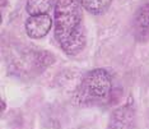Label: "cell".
Returning <instances> with one entry per match:
<instances>
[{
	"label": "cell",
	"mask_w": 149,
	"mask_h": 129,
	"mask_svg": "<svg viewBox=\"0 0 149 129\" xmlns=\"http://www.w3.org/2000/svg\"><path fill=\"white\" fill-rule=\"evenodd\" d=\"M55 37L66 55H78L86 46L83 5L79 0H56Z\"/></svg>",
	"instance_id": "6da1fadb"
},
{
	"label": "cell",
	"mask_w": 149,
	"mask_h": 129,
	"mask_svg": "<svg viewBox=\"0 0 149 129\" xmlns=\"http://www.w3.org/2000/svg\"><path fill=\"white\" fill-rule=\"evenodd\" d=\"M112 81L104 69H93L84 76L77 93L80 104H102L110 98Z\"/></svg>",
	"instance_id": "7a4b0ae2"
},
{
	"label": "cell",
	"mask_w": 149,
	"mask_h": 129,
	"mask_svg": "<svg viewBox=\"0 0 149 129\" xmlns=\"http://www.w3.org/2000/svg\"><path fill=\"white\" fill-rule=\"evenodd\" d=\"M133 31L138 41H147L149 39V1L139 4L134 13Z\"/></svg>",
	"instance_id": "3957f363"
},
{
	"label": "cell",
	"mask_w": 149,
	"mask_h": 129,
	"mask_svg": "<svg viewBox=\"0 0 149 129\" xmlns=\"http://www.w3.org/2000/svg\"><path fill=\"white\" fill-rule=\"evenodd\" d=\"M52 27V18L49 14L29 15L26 21V32L28 37L38 40L45 37Z\"/></svg>",
	"instance_id": "277c9868"
},
{
	"label": "cell",
	"mask_w": 149,
	"mask_h": 129,
	"mask_svg": "<svg viewBox=\"0 0 149 129\" xmlns=\"http://www.w3.org/2000/svg\"><path fill=\"white\" fill-rule=\"evenodd\" d=\"M134 111L129 105L116 109L111 116L108 129H134Z\"/></svg>",
	"instance_id": "5b68a950"
},
{
	"label": "cell",
	"mask_w": 149,
	"mask_h": 129,
	"mask_svg": "<svg viewBox=\"0 0 149 129\" xmlns=\"http://www.w3.org/2000/svg\"><path fill=\"white\" fill-rule=\"evenodd\" d=\"M55 5V0H27L26 11L29 15L49 14Z\"/></svg>",
	"instance_id": "8992f818"
},
{
	"label": "cell",
	"mask_w": 149,
	"mask_h": 129,
	"mask_svg": "<svg viewBox=\"0 0 149 129\" xmlns=\"http://www.w3.org/2000/svg\"><path fill=\"white\" fill-rule=\"evenodd\" d=\"M79 1L91 14H103L110 8L112 0H79Z\"/></svg>",
	"instance_id": "52a82bcc"
}]
</instances>
